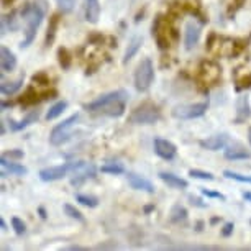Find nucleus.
I'll list each match as a JSON object with an SVG mask.
<instances>
[{
    "label": "nucleus",
    "mask_w": 251,
    "mask_h": 251,
    "mask_svg": "<svg viewBox=\"0 0 251 251\" xmlns=\"http://www.w3.org/2000/svg\"><path fill=\"white\" fill-rule=\"evenodd\" d=\"M128 100V92L126 91H113L105 96H100L96 100L86 103L89 112H102L110 117H120L125 112V103Z\"/></svg>",
    "instance_id": "nucleus-1"
},
{
    "label": "nucleus",
    "mask_w": 251,
    "mask_h": 251,
    "mask_svg": "<svg viewBox=\"0 0 251 251\" xmlns=\"http://www.w3.org/2000/svg\"><path fill=\"white\" fill-rule=\"evenodd\" d=\"M46 15V2L45 0H36L33 3H26L25 10H22V17L25 18L26 22V36L25 40L22 41V48H26L33 43L36 36V31L40 28L41 22Z\"/></svg>",
    "instance_id": "nucleus-2"
},
{
    "label": "nucleus",
    "mask_w": 251,
    "mask_h": 251,
    "mask_svg": "<svg viewBox=\"0 0 251 251\" xmlns=\"http://www.w3.org/2000/svg\"><path fill=\"white\" fill-rule=\"evenodd\" d=\"M154 79V68H153V61L150 58L141 59V63L136 66L135 71V87L136 91L146 92L151 87Z\"/></svg>",
    "instance_id": "nucleus-3"
},
{
    "label": "nucleus",
    "mask_w": 251,
    "mask_h": 251,
    "mask_svg": "<svg viewBox=\"0 0 251 251\" xmlns=\"http://www.w3.org/2000/svg\"><path fill=\"white\" fill-rule=\"evenodd\" d=\"M161 118L159 108L153 103H143V105L136 107L130 115V123L135 125H153Z\"/></svg>",
    "instance_id": "nucleus-4"
},
{
    "label": "nucleus",
    "mask_w": 251,
    "mask_h": 251,
    "mask_svg": "<svg viewBox=\"0 0 251 251\" xmlns=\"http://www.w3.org/2000/svg\"><path fill=\"white\" fill-rule=\"evenodd\" d=\"M208 103L201 102V103H184V105H177L173 108V117L177 120H194V118L202 117L207 112Z\"/></svg>",
    "instance_id": "nucleus-5"
},
{
    "label": "nucleus",
    "mask_w": 251,
    "mask_h": 251,
    "mask_svg": "<svg viewBox=\"0 0 251 251\" xmlns=\"http://www.w3.org/2000/svg\"><path fill=\"white\" fill-rule=\"evenodd\" d=\"M77 120H79V115L75 113V115H71L69 118H66L63 123L56 125L53 128V131H51V135H50V143L54 145V146L63 145L64 141L69 138V131L73 130V126L77 123Z\"/></svg>",
    "instance_id": "nucleus-6"
},
{
    "label": "nucleus",
    "mask_w": 251,
    "mask_h": 251,
    "mask_svg": "<svg viewBox=\"0 0 251 251\" xmlns=\"http://www.w3.org/2000/svg\"><path fill=\"white\" fill-rule=\"evenodd\" d=\"M169 33H176V30H174V28H169V25L164 22V18L161 15L156 17V22L153 23V36L156 38V43H158L159 50H168L169 46H171L169 45L171 43Z\"/></svg>",
    "instance_id": "nucleus-7"
},
{
    "label": "nucleus",
    "mask_w": 251,
    "mask_h": 251,
    "mask_svg": "<svg viewBox=\"0 0 251 251\" xmlns=\"http://www.w3.org/2000/svg\"><path fill=\"white\" fill-rule=\"evenodd\" d=\"M222 75V69L220 66L214 63V61H203L199 68V77L205 86H214V84L219 82Z\"/></svg>",
    "instance_id": "nucleus-8"
},
{
    "label": "nucleus",
    "mask_w": 251,
    "mask_h": 251,
    "mask_svg": "<svg viewBox=\"0 0 251 251\" xmlns=\"http://www.w3.org/2000/svg\"><path fill=\"white\" fill-rule=\"evenodd\" d=\"M75 163H66L63 166H53V168H46L43 171H40V179L45 182H51V181H59L66 176H69L71 171L74 169Z\"/></svg>",
    "instance_id": "nucleus-9"
},
{
    "label": "nucleus",
    "mask_w": 251,
    "mask_h": 251,
    "mask_svg": "<svg viewBox=\"0 0 251 251\" xmlns=\"http://www.w3.org/2000/svg\"><path fill=\"white\" fill-rule=\"evenodd\" d=\"M71 182L73 184H80L82 181H86L89 177H94L96 176V168L94 164H89V163H84V161H79V163L74 164V169L71 171Z\"/></svg>",
    "instance_id": "nucleus-10"
},
{
    "label": "nucleus",
    "mask_w": 251,
    "mask_h": 251,
    "mask_svg": "<svg viewBox=\"0 0 251 251\" xmlns=\"http://www.w3.org/2000/svg\"><path fill=\"white\" fill-rule=\"evenodd\" d=\"M154 151H156V154H158L159 158H163L166 161L174 159V158H176V154H177L176 146H174L171 141L163 140V138H156L154 140Z\"/></svg>",
    "instance_id": "nucleus-11"
},
{
    "label": "nucleus",
    "mask_w": 251,
    "mask_h": 251,
    "mask_svg": "<svg viewBox=\"0 0 251 251\" xmlns=\"http://www.w3.org/2000/svg\"><path fill=\"white\" fill-rule=\"evenodd\" d=\"M199 40H201V25L196 20H189L186 23V38H184L186 50H192L199 43Z\"/></svg>",
    "instance_id": "nucleus-12"
},
{
    "label": "nucleus",
    "mask_w": 251,
    "mask_h": 251,
    "mask_svg": "<svg viewBox=\"0 0 251 251\" xmlns=\"http://www.w3.org/2000/svg\"><path fill=\"white\" fill-rule=\"evenodd\" d=\"M126 179H128V184L131 186V189H135V191H145L150 194L154 192V186L143 176H138V174H135V173H128L126 174Z\"/></svg>",
    "instance_id": "nucleus-13"
},
{
    "label": "nucleus",
    "mask_w": 251,
    "mask_h": 251,
    "mask_svg": "<svg viewBox=\"0 0 251 251\" xmlns=\"http://www.w3.org/2000/svg\"><path fill=\"white\" fill-rule=\"evenodd\" d=\"M0 68H2V73H12L17 68L15 54L7 46H2V50H0Z\"/></svg>",
    "instance_id": "nucleus-14"
},
{
    "label": "nucleus",
    "mask_w": 251,
    "mask_h": 251,
    "mask_svg": "<svg viewBox=\"0 0 251 251\" xmlns=\"http://www.w3.org/2000/svg\"><path fill=\"white\" fill-rule=\"evenodd\" d=\"M226 143H228V135L226 133H220V135H214L207 140H202L201 141V146L205 150H210V151H217V150H222L225 148Z\"/></svg>",
    "instance_id": "nucleus-15"
},
{
    "label": "nucleus",
    "mask_w": 251,
    "mask_h": 251,
    "mask_svg": "<svg viewBox=\"0 0 251 251\" xmlns=\"http://www.w3.org/2000/svg\"><path fill=\"white\" fill-rule=\"evenodd\" d=\"M0 164H2L3 171H2V177H5L7 174H13V176H25L28 173V169L25 166L18 164V163H12V161H7L5 156L0 158Z\"/></svg>",
    "instance_id": "nucleus-16"
},
{
    "label": "nucleus",
    "mask_w": 251,
    "mask_h": 251,
    "mask_svg": "<svg viewBox=\"0 0 251 251\" xmlns=\"http://www.w3.org/2000/svg\"><path fill=\"white\" fill-rule=\"evenodd\" d=\"M84 15L89 23H97L100 18V3L99 0H86V5H84Z\"/></svg>",
    "instance_id": "nucleus-17"
},
{
    "label": "nucleus",
    "mask_w": 251,
    "mask_h": 251,
    "mask_svg": "<svg viewBox=\"0 0 251 251\" xmlns=\"http://www.w3.org/2000/svg\"><path fill=\"white\" fill-rule=\"evenodd\" d=\"M251 115V107H250V100L248 97H241L238 103H236V117H235V123L240 125V123L246 122Z\"/></svg>",
    "instance_id": "nucleus-18"
},
{
    "label": "nucleus",
    "mask_w": 251,
    "mask_h": 251,
    "mask_svg": "<svg viewBox=\"0 0 251 251\" xmlns=\"http://www.w3.org/2000/svg\"><path fill=\"white\" fill-rule=\"evenodd\" d=\"M38 118H40V110H31L28 115L23 118L20 122H15V120H10V130L12 131H20L26 126H30L31 123H35Z\"/></svg>",
    "instance_id": "nucleus-19"
},
{
    "label": "nucleus",
    "mask_w": 251,
    "mask_h": 251,
    "mask_svg": "<svg viewBox=\"0 0 251 251\" xmlns=\"http://www.w3.org/2000/svg\"><path fill=\"white\" fill-rule=\"evenodd\" d=\"M159 179L161 181H164L169 187H173V189H186L187 187L186 179L179 177V176H176V174H171V173H159Z\"/></svg>",
    "instance_id": "nucleus-20"
},
{
    "label": "nucleus",
    "mask_w": 251,
    "mask_h": 251,
    "mask_svg": "<svg viewBox=\"0 0 251 251\" xmlns=\"http://www.w3.org/2000/svg\"><path fill=\"white\" fill-rule=\"evenodd\" d=\"M225 158L226 159H248L250 158V153L246 151L241 145H233L230 146V148L225 150Z\"/></svg>",
    "instance_id": "nucleus-21"
},
{
    "label": "nucleus",
    "mask_w": 251,
    "mask_h": 251,
    "mask_svg": "<svg viewBox=\"0 0 251 251\" xmlns=\"http://www.w3.org/2000/svg\"><path fill=\"white\" fill-rule=\"evenodd\" d=\"M141 45H143V36H135L133 40L130 41L128 48H126L125 54H123V63H128V61L133 58V56L138 53V50L141 48Z\"/></svg>",
    "instance_id": "nucleus-22"
},
{
    "label": "nucleus",
    "mask_w": 251,
    "mask_h": 251,
    "mask_svg": "<svg viewBox=\"0 0 251 251\" xmlns=\"http://www.w3.org/2000/svg\"><path fill=\"white\" fill-rule=\"evenodd\" d=\"M58 23H59V15L58 13H54V15L50 18V26H48V33H46V40H45L46 46L53 45L54 36H56V30H58Z\"/></svg>",
    "instance_id": "nucleus-23"
},
{
    "label": "nucleus",
    "mask_w": 251,
    "mask_h": 251,
    "mask_svg": "<svg viewBox=\"0 0 251 251\" xmlns=\"http://www.w3.org/2000/svg\"><path fill=\"white\" fill-rule=\"evenodd\" d=\"M23 86V75L20 79L13 80V82H2V86H0V91H2L3 96H12V94L18 92Z\"/></svg>",
    "instance_id": "nucleus-24"
},
{
    "label": "nucleus",
    "mask_w": 251,
    "mask_h": 251,
    "mask_svg": "<svg viewBox=\"0 0 251 251\" xmlns=\"http://www.w3.org/2000/svg\"><path fill=\"white\" fill-rule=\"evenodd\" d=\"M66 108H68V102L61 100L58 103H54V105L48 110V113H46V120H54V118H58Z\"/></svg>",
    "instance_id": "nucleus-25"
},
{
    "label": "nucleus",
    "mask_w": 251,
    "mask_h": 251,
    "mask_svg": "<svg viewBox=\"0 0 251 251\" xmlns=\"http://www.w3.org/2000/svg\"><path fill=\"white\" fill-rule=\"evenodd\" d=\"M187 219V210L182 205H174L171 210V222L174 224H179V222H184Z\"/></svg>",
    "instance_id": "nucleus-26"
},
{
    "label": "nucleus",
    "mask_w": 251,
    "mask_h": 251,
    "mask_svg": "<svg viewBox=\"0 0 251 251\" xmlns=\"http://www.w3.org/2000/svg\"><path fill=\"white\" fill-rule=\"evenodd\" d=\"M58 59H59V64L63 69H69L71 68V63H73V58H71V53L66 48H59L58 50Z\"/></svg>",
    "instance_id": "nucleus-27"
},
{
    "label": "nucleus",
    "mask_w": 251,
    "mask_h": 251,
    "mask_svg": "<svg viewBox=\"0 0 251 251\" xmlns=\"http://www.w3.org/2000/svg\"><path fill=\"white\" fill-rule=\"evenodd\" d=\"M38 100H40V99H38V94L35 92V89L30 87V89H28V91L22 96L20 103H23V105H35V103H36Z\"/></svg>",
    "instance_id": "nucleus-28"
},
{
    "label": "nucleus",
    "mask_w": 251,
    "mask_h": 251,
    "mask_svg": "<svg viewBox=\"0 0 251 251\" xmlns=\"http://www.w3.org/2000/svg\"><path fill=\"white\" fill-rule=\"evenodd\" d=\"M15 28H17L15 13H12V15H3L2 17V35H5V33L10 31V30H15Z\"/></svg>",
    "instance_id": "nucleus-29"
},
{
    "label": "nucleus",
    "mask_w": 251,
    "mask_h": 251,
    "mask_svg": "<svg viewBox=\"0 0 251 251\" xmlns=\"http://www.w3.org/2000/svg\"><path fill=\"white\" fill-rule=\"evenodd\" d=\"M100 171L107 174H123L125 173V168H123L120 163H107L102 166Z\"/></svg>",
    "instance_id": "nucleus-30"
},
{
    "label": "nucleus",
    "mask_w": 251,
    "mask_h": 251,
    "mask_svg": "<svg viewBox=\"0 0 251 251\" xmlns=\"http://www.w3.org/2000/svg\"><path fill=\"white\" fill-rule=\"evenodd\" d=\"M75 201H77L79 203H82V205H86V207H91V208L99 205V199L92 197V196H82V194H77V196H75Z\"/></svg>",
    "instance_id": "nucleus-31"
},
{
    "label": "nucleus",
    "mask_w": 251,
    "mask_h": 251,
    "mask_svg": "<svg viewBox=\"0 0 251 251\" xmlns=\"http://www.w3.org/2000/svg\"><path fill=\"white\" fill-rule=\"evenodd\" d=\"M189 176L197 177V179H203V181H214V179H215L212 173L201 171V169H191V171H189Z\"/></svg>",
    "instance_id": "nucleus-32"
},
{
    "label": "nucleus",
    "mask_w": 251,
    "mask_h": 251,
    "mask_svg": "<svg viewBox=\"0 0 251 251\" xmlns=\"http://www.w3.org/2000/svg\"><path fill=\"white\" fill-rule=\"evenodd\" d=\"M224 176L228 177V179H233V181H238V182L251 184V176H243V174H238V173H233V171H225Z\"/></svg>",
    "instance_id": "nucleus-33"
},
{
    "label": "nucleus",
    "mask_w": 251,
    "mask_h": 251,
    "mask_svg": "<svg viewBox=\"0 0 251 251\" xmlns=\"http://www.w3.org/2000/svg\"><path fill=\"white\" fill-rule=\"evenodd\" d=\"M64 212L71 217V219H75V220H79V222H84L82 214H80V212L75 207L71 205V203H66V205H64Z\"/></svg>",
    "instance_id": "nucleus-34"
},
{
    "label": "nucleus",
    "mask_w": 251,
    "mask_h": 251,
    "mask_svg": "<svg viewBox=\"0 0 251 251\" xmlns=\"http://www.w3.org/2000/svg\"><path fill=\"white\" fill-rule=\"evenodd\" d=\"M56 3H58L59 10L63 13H69V12H73V8L75 5V0H56Z\"/></svg>",
    "instance_id": "nucleus-35"
},
{
    "label": "nucleus",
    "mask_w": 251,
    "mask_h": 251,
    "mask_svg": "<svg viewBox=\"0 0 251 251\" xmlns=\"http://www.w3.org/2000/svg\"><path fill=\"white\" fill-rule=\"evenodd\" d=\"M12 226H13V230H15L17 235H23L26 231L25 224H23V220L18 219V217H13V219H12Z\"/></svg>",
    "instance_id": "nucleus-36"
},
{
    "label": "nucleus",
    "mask_w": 251,
    "mask_h": 251,
    "mask_svg": "<svg viewBox=\"0 0 251 251\" xmlns=\"http://www.w3.org/2000/svg\"><path fill=\"white\" fill-rule=\"evenodd\" d=\"M250 87H251V74H246L241 79L236 80V89L238 91H243V89H250Z\"/></svg>",
    "instance_id": "nucleus-37"
},
{
    "label": "nucleus",
    "mask_w": 251,
    "mask_h": 251,
    "mask_svg": "<svg viewBox=\"0 0 251 251\" xmlns=\"http://www.w3.org/2000/svg\"><path fill=\"white\" fill-rule=\"evenodd\" d=\"M33 82L41 84V86H46V84H50V79H48V75H46L45 73H40V74L33 75Z\"/></svg>",
    "instance_id": "nucleus-38"
},
{
    "label": "nucleus",
    "mask_w": 251,
    "mask_h": 251,
    "mask_svg": "<svg viewBox=\"0 0 251 251\" xmlns=\"http://www.w3.org/2000/svg\"><path fill=\"white\" fill-rule=\"evenodd\" d=\"M2 156L10 158V159H22L25 154H23V151H20V150H10V151H7V153H3Z\"/></svg>",
    "instance_id": "nucleus-39"
},
{
    "label": "nucleus",
    "mask_w": 251,
    "mask_h": 251,
    "mask_svg": "<svg viewBox=\"0 0 251 251\" xmlns=\"http://www.w3.org/2000/svg\"><path fill=\"white\" fill-rule=\"evenodd\" d=\"M243 3H245V0H231V3H230V7H228V13L231 15V13H235L236 10H240L241 7H243Z\"/></svg>",
    "instance_id": "nucleus-40"
},
{
    "label": "nucleus",
    "mask_w": 251,
    "mask_h": 251,
    "mask_svg": "<svg viewBox=\"0 0 251 251\" xmlns=\"http://www.w3.org/2000/svg\"><path fill=\"white\" fill-rule=\"evenodd\" d=\"M201 192L203 194V196H207V197H212V199H220V201H225V196H224V194H220V192L207 191V189H202Z\"/></svg>",
    "instance_id": "nucleus-41"
},
{
    "label": "nucleus",
    "mask_w": 251,
    "mask_h": 251,
    "mask_svg": "<svg viewBox=\"0 0 251 251\" xmlns=\"http://www.w3.org/2000/svg\"><path fill=\"white\" fill-rule=\"evenodd\" d=\"M233 224H225V226H224V230H222V235L224 236H230L231 233H233Z\"/></svg>",
    "instance_id": "nucleus-42"
},
{
    "label": "nucleus",
    "mask_w": 251,
    "mask_h": 251,
    "mask_svg": "<svg viewBox=\"0 0 251 251\" xmlns=\"http://www.w3.org/2000/svg\"><path fill=\"white\" fill-rule=\"evenodd\" d=\"M189 199H191V201H192V203H194V205H197V207H207V205H205V203H202L201 201H199V199H197V197H194V196H191V197H189Z\"/></svg>",
    "instance_id": "nucleus-43"
},
{
    "label": "nucleus",
    "mask_w": 251,
    "mask_h": 251,
    "mask_svg": "<svg viewBox=\"0 0 251 251\" xmlns=\"http://www.w3.org/2000/svg\"><path fill=\"white\" fill-rule=\"evenodd\" d=\"M13 2H15V0H2L3 7H10V5H13Z\"/></svg>",
    "instance_id": "nucleus-44"
},
{
    "label": "nucleus",
    "mask_w": 251,
    "mask_h": 251,
    "mask_svg": "<svg viewBox=\"0 0 251 251\" xmlns=\"http://www.w3.org/2000/svg\"><path fill=\"white\" fill-rule=\"evenodd\" d=\"M0 226H2V230H7V224L3 219H0Z\"/></svg>",
    "instance_id": "nucleus-45"
},
{
    "label": "nucleus",
    "mask_w": 251,
    "mask_h": 251,
    "mask_svg": "<svg viewBox=\"0 0 251 251\" xmlns=\"http://www.w3.org/2000/svg\"><path fill=\"white\" fill-rule=\"evenodd\" d=\"M69 250H86V248H82V246H69Z\"/></svg>",
    "instance_id": "nucleus-46"
},
{
    "label": "nucleus",
    "mask_w": 251,
    "mask_h": 251,
    "mask_svg": "<svg viewBox=\"0 0 251 251\" xmlns=\"http://www.w3.org/2000/svg\"><path fill=\"white\" fill-rule=\"evenodd\" d=\"M243 197H245V199H248V201H251V194H250V192H245V194H243Z\"/></svg>",
    "instance_id": "nucleus-47"
},
{
    "label": "nucleus",
    "mask_w": 251,
    "mask_h": 251,
    "mask_svg": "<svg viewBox=\"0 0 251 251\" xmlns=\"http://www.w3.org/2000/svg\"><path fill=\"white\" fill-rule=\"evenodd\" d=\"M40 214H41V217H43V219H46V214H45L43 208H40Z\"/></svg>",
    "instance_id": "nucleus-48"
},
{
    "label": "nucleus",
    "mask_w": 251,
    "mask_h": 251,
    "mask_svg": "<svg viewBox=\"0 0 251 251\" xmlns=\"http://www.w3.org/2000/svg\"><path fill=\"white\" fill-rule=\"evenodd\" d=\"M248 140H250V145H251V128H250V133H248Z\"/></svg>",
    "instance_id": "nucleus-49"
}]
</instances>
